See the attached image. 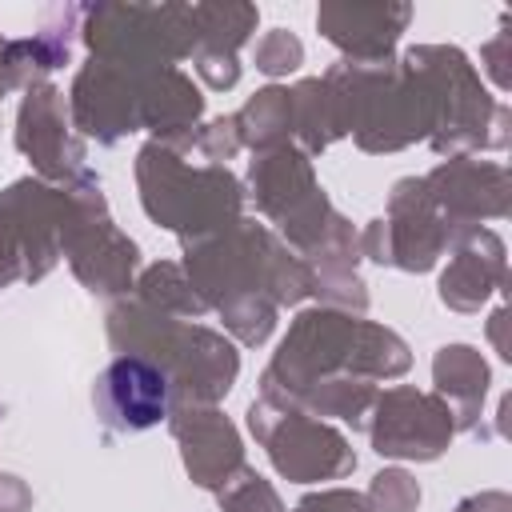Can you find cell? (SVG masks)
Masks as SVG:
<instances>
[{
  "label": "cell",
  "mask_w": 512,
  "mask_h": 512,
  "mask_svg": "<svg viewBox=\"0 0 512 512\" xmlns=\"http://www.w3.org/2000/svg\"><path fill=\"white\" fill-rule=\"evenodd\" d=\"M100 404H104V420L112 428H152L164 416L168 384L144 360H116L104 372Z\"/></svg>",
  "instance_id": "obj_1"
}]
</instances>
